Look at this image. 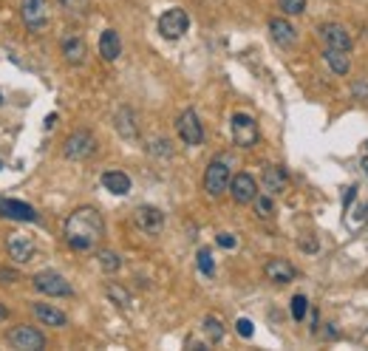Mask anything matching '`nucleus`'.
Wrapping results in <instances>:
<instances>
[{"instance_id":"nucleus-14","label":"nucleus","mask_w":368,"mask_h":351,"mask_svg":"<svg viewBox=\"0 0 368 351\" xmlns=\"http://www.w3.org/2000/svg\"><path fill=\"white\" fill-rule=\"evenodd\" d=\"M6 252H9V258L15 263H28V260L37 255V247H35L32 238H26V236H12L6 241Z\"/></svg>"},{"instance_id":"nucleus-1","label":"nucleus","mask_w":368,"mask_h":351,"mask_svg":"<svg viewBox=\"0 0 368 351\" xmlns=\"http://www.w3.org/2000/svg\"><path fill=\"white\" fill-rule=\"evenodd\" d=\"M105 236V218L94 207H77L66 218V241L77 252L94 249Z\"/></svg>"},{"instance_id":"nucleus-12","label":"nucleus","mask_w":368,"mask_h":351,"mask_svg":"<svg viewBox=\"0 0 368 351\" xmlns=\"http://www.w3.org/2000/svg\"><path fill=\"white\" fill-rule=\"evenodd\" d=\"M0 218H12V221H37V210L26 201L15 198H0Z\"/></svg>"},{"instance_id":"nucleus-7","label":"nucleus","mask_w":368,"mask_h":351,"mask_svg":"<svg viewBox=\"0 0 368 351\" xmlns=\"http://www.w3.org/2000/svg\"><path fill=\"white\" fill-rule=\"evenodd\" d=\"M190 28V17H187V12L184 9H167L162 17H159V35L165 37V40H178V37H184V32Z\"/></svg>"},{"instance_id":"nucleus-28","label":"nucleus","mask_w":368,"mask_h":351,"mask_svg":"<svg viewBox=\"0 0 368 351\" xmlns=\"http://www.w3.org/2000/svg\"><path fill=\"white\" fill-rule=\"evenodd\" d=\"M252 204H255V213H258L261 218H269V216L275 213V201H272V196H266V193H264V196H255Z\"/></svg>"},{"instance_id":"nucleus-36","label":"nucleus","mask_w":368,"mask_h":351,"mask_svg":"<svg viewBox=\"0 0 368 351\" xmlns=\"http://www.w3.org/2000/svg\"><path fill=\"white\" fill-rule=\"evenodd\" d=\"M219 247H224V249H235V238L230 236V232H221V236H219Z\"/></svg>"},{"instance_id":"nucleus-2","label":"nucleus","mask_w":368,"mask_h":351,"mask_svg":"<svg viewBox=\"0 0 368 351\" xmlns=\"http://www.w3.org/2000/svg\"><path fill=\"white\" fill-rule=\"evenodd\" d=\"M230 179H232V173L227 167L224 159H212L204 170V190L210 198H221L227 190H230Z\"/></svg>"},{"instance_id":"nucleus-26","label":"nucleus","mask_w":368,"mask_h":351,"mask_svg":"<svg viewBox=\"0 0 368 351\" xmlns=\"http://www.w3.org/2000/svg\"><path fill=\"white\" fill-rule=\"evenodd\" d=\"M97 258H100V267H102L105 272H111V275H113V272H119V267H122V258H119L116 252H111V249H102Z\"/></svg>"},{"instance_id":"nucleus-33","label":"nucleus","mask_w":368,"mask_h":351,"mask_svg":"<svg viewBox=\"0 0 368 351\" xmlns=\"http://www.w3.org/2000/svg\"><path fill=\"white\" fill-rule=\"evenodd\" d=\"M351 94H354L357 99H368V79H357V82L351 85Z\"/></svg>"},{"instance_id":"nucleus-37","label":"nucleus","mask_w":368,"mask_h":351,"mask_svg":"<svg viewBox=\"0 0 368 351\" xmlns=\"http://www.w3.org/2000/svg\"><path fill=\"white\" fill-rule=\"evenodd\" d=\"M3 317H9V309H6L3 303H0V320H3Z\"/></svg>"},{"instance_id":"nucleus-40","label":"nucleus","mask_w":368,"mask_h":351,"mask_svg":"<svg viewBox=\"0 0 368 351\" xmlns=\"http://www.w3.org/2000/svg\"><path fill=\"white\" fill-rule=\"evenodd\" d=\"M0 167H3V162H0Z\"/></svg>"},{"instance_id":"nucleus-25","label":"nucleus","mask_w":368,"mask_h":351,"mask_svg":"<svg viewBox=\"0 0 368 351\" xmlns=\"http://www.w3.org/2000/svg\"><path fill=\"white\" fill-rule=\"evenodd\" d=\"M108 298H111L116 306H122V309H128V306H131V292H128V289H122L119 283H108Z\"/></svg>"},{"instance_id":"nucleus-13","label":"nucleus","mask_w":368,"mask_h":351,"mask_svg":"<svg viewBox=\"0 0 368 351\" xmlns=\"http://www.w3.org/2000/svg\"><path fill=\"white\" fill-rule=\"evenodd\" d=\"M320 40L326 48H337V51H351V37L343 26L337 23H323L320 26Z\"/></svg>"},{"instance_id":"nucleus-11","label":"nucleus","mask_w":368,"mask_h":351,"mask_svg":"<svg viewBox=\"0 0 368 351\" xmlns=\"http://www.w3.org/2000/svg\"><path fill=\"white\" fill-rule=\"evenodd\" d=\"M230 196H232L235 204H252L255 196H258V182L250 173H238L230 179Z\"/></svg>"},{"instance_id":"nucleus-21","label":"nucleus","mask_w":368,"mask_h":351,"mask_svg":"<svg viewBox=\"0 0 368 351\" xmlns=\"http://www.w3.org/2000/svg\"><path fill=\"white\" fill-rule=\"evenodd\" d=\"M102 187L113 196H125V193H131V176L122 170H108V173H102Z\"/></svg>"},{"instance_id":"nucleus-5","label":"nucleus","mask_w":368,"mask_h":351,"mask_svg":"<svg viewBox=\"0 0 368 351\" xmlns=\"http://www.w3.org/2000/svg\"><path fill=\"white\" fill-rule=\"evenodd\" d=\"M176 133L184 144H190V148H196V144L204 142V128H201V120H199V113L193 108L187 111H181L178 113V120H176Z\"/></svg>"},{"instance_id":"nucleus-16","label":"nucleus","mask_w":368,"mask_h":351,"mask_svg":"<svg viewBox=\"0 0 368 351\" xmlns=\"http://www.w3.org/2000/svg\"><path fill=\"white\" fill-rule=\"evenodd\" d=\"M264 275H266L272 283H289V281H295L297 269L292 267V263H289L286 258H272V260H266Z\"/></svg>"},{"instance_id":"nucleus-15","label":"nucleus","mask_w":368,"mask_h":351,"mask_svg":"<svg viewBox=\"0 0 368 351\" xmlns=\"http://www.w3.org/2000/svg\"><path fill=\"white\" fill-rule=\"evenodd\" d=\"M269 35H272V40L278 43L281 48H292V46L297 43L295 26H292L289 20H284V17H272V20H269Z\"/></svg>"},{"instance_id":"nucleus-4","label":"nucleus","mask_w":368,"mask_h":351,"mask_svg":"<svg viewBox=\"0 0 368 351\" xmlns=\"http://www.w3.org/2000/svg\"><path fill=\"white\" fill-rule=\"evenodd\" d=\"M230 128H232V142L238 144V148H255L258 139H261L258 122L252 120L250 113H235Z\"/></svg>"},{"instance_id":"nucleus-39","label":"nucleus","mask_w":368,"mask_h":351,"mask_svg":"<svg viewBox=\"0 0 368 351\" xmlns=\"http://www.w3.org/2000/svg\"><path fill=\"white\" fill-rule=\"evenodd\" d=\"M0 105H3V97H0Z\"/></svg>"},{"instance_id":"nucleus-10","label":"nucleus","mask_w":368,"mask_h":351,"mask_svg":"<svg viewBox=\"0 0 368 351\" xmlns=\"http://www.w3.org/2000/svg\"><path fill=\"white\" fill-rule=\"evenodd\" d=\"M134 224L145 232V236H159L165 229V213L159 207H150V204H142L134 213Z\"/></svg>"},{"instance_id":"nucleus-29","label":"nucleus","mask_w":368,"mask_h":351,"mask_svg":"<svg viewBox=\"0 0 368 351\" xmlns=\"http://www.w3.org/2000/svg\"><path fill=\"white\" fill-rule=\"evenodd\" d=\"M306 312H309V301H306V295H295L292 298V320L295 323H303Z\"/></svg>"},{"instance_id":"nucleus-18","label":"nucleus","mask_w":368,"mask_h":351,"mask_svg":"<svg viewBox=\"0 0 368 351\" xmlns=\"http://www.w3.org/2000/svg\"><path fill=\"white\" fill-rule=\"evenodd\" d=\"M264 187L269 196H278L286 190V170L281 164H266L264 167Z\"/></svg>"},{"instance_id":"nucleus-27","label":"nucleus","mask_w":368,"mask_h":351,"mask_svg":"<svg viewBox=\"0 0 368 351\" xmlns=\"http://www.w3.org/2000/svg\"><path fill=\"white\" fill-rule=\"evenodd\" d=\"M196 263H199V272H201V275L212 278V272H216V263H212V252H210V249H199Z\"/></svg>"},{"instance_id":"nucleus-23","label":"nucleus","mask_w":368,"mask_h":351,"mask_svg":"<svg viewBox=\"0 0 368 351\" xmlns=\"http://www.w3.org/2000/svg\"><path fill=\"white\" fill-rule=\"evenodd\" d=\"M323 60H326V66L337 74V77H343V74H349V68H351V60H349V51H337V48H326V54H323Z\"/></svg>"},{"instance_id":"nucleus-8","label":"nucleus","mask_w":368,"mask_h":351,"mask_svg":"<svg viewBox=\"0 0 368 351\" xmlns=\"http://www.w3.org/2000/svg\"><path fill=\"white\" fill-rule=\"evenodd\" d=\"M32 281H35V289L43 292V295H51V298H71L74 295L71 283L57 272H37Z\"/></svg>"},{"instance_id":"nucleus-31","label":"nucleus","mask_w":368,"mask_h":351,"mask_svg":"<svg viewBox=\"0 0 368 351\" xmlns=\"http://www.w3.org/2000/svg\"><path fill=\"white\" fill-rule=\"evenodd\" d=\"M68 15H85L88 12V0H57Z\"/></svg>"},{"instance_id":"nucleus-19","label":"nucleus","mask_w":368,"mask_h":351,"mask_svg":"<svg viewBox=\"0 0 368 351\" xmlns=\"http://www.w3.org/2000/svg\"><path fill=\"white\" fill-rule=\"evenodd\" d=\"M35 314H37V320H40L43 326L63 329V326L68 323L66 312H59V309H57V306H51V303H35Z\"/></svg>"},{"instance_id":"nucleus-24","label":"nucleus","mask_w":368,"mask_h":351,"mask_svg":"<svg viewBox=\"0 0 368 351\" xmlns=\"http://www.w3.org/2000/svg\"><path fill=\"white\" fill-rule=\"evenodd\" d=\"M204 334H207L212 343H221V340H224V326H221V320L212 317V314H207V317H204Z\"/></svg>"},{"instance_id":"nucleus-6","label":"nucleus","mask_w":368,"mask_h":351,"mask_svg":"<svg viewBox=\"0 0 368 351\" xmlns=\"http://www.w3.org/2000/svg\"><path fill=\"white\" fill-rule=\"evenodd\" d=\"M20 17L28 32H43L48 26V0H20Z\"/></svg>"},{"instance_id":"nucleus-9","label":"nucleus","mask_w":368,"mask_h":351,"mask_svg":"<svg viewBox=\"0 0 368 351\" xmlns=\"http://www.w3.org/2000/svg\"><path fill=\"white\" fill-rule=\"evenodd\" d=\"M9 345L12 348H20V351H40V348H46V337L35 326H26L23 323V326H17V329L9 332Z\"/></svg>"},{"instance_id":"nucleus-30","label":"nucleus","mask_w":368,"mask_h":351,"mask_svg":"<svg viewBox=\"0 0 368 351\" xmlns=\"http://www.w3.org/2000/svg\"><path fill=\"white\" fill-rule=\"evenodd\" d=\"M278 9L284 15H303L306 12V0H278Z\"/></svg>"},{"instance_id":"nucleus-3","label":"nucleus","mask_w":368,"mask_h":351,"mask_svg":"<svg viewBox=\"0 0 368 351\" xmlns=\"http://www.w3.org/2000/svg\"><path fill=\"white\" fill-rule=\"evenodd\" d=\"M63 153H66V159H71V162L91 159V156L97 153V136L91 133V131H74V133L66 139V144H63Z\"/></svg>"},{"instance_id":"nucleus-22","label":"nucleus","mask_w":368,"mask_h":351,"mask_svg":"<svg viewBox=\"0 0 368 351\" xmlns=\"http://www.w3.org/2000/svg\"><path fill=\"white\" fill-rule=\"evenodd\" d=\"M100 54H102L105 63L119 60V54H122V40H119V35L113 32V28H105V32H102V37H100Z\"/></svg>"},{"instance_id":"nucleus-32","label":"nucleus","mask_w":368,"mask_h":351,"mask_svg":"<svg viewBox=\"0 0 368 351\" xmlns=\"http://www.w3.org/2000/svg\"><path fill=\"white\" fill-rule=\"evenodd\" d=\"M354 213H360V216H357V218H346L349 229H360V227H365V224H368V204H360V207H357Z\"/></svg>"},{"instance_id":"nucleus-17","label":"nucleus","mask_w":368,"mask_h":351,"mask_svg":"<svg viewBox=\"0 0 368 351\" xmlns=\"http://www.w3.org/2000/svg\"><path fill=\"white\" fill-rule=\"evenodd\" d=\"M59 51H63V60L68 66H82L85 63V54H88V46L80 35H68L63 40V46H59Z\"/></svg>"},{"instance_id":"nucleus-20","label":"nucleus","mask_w":368,"mask_h":351,"mask_svg":"<svg viewBox=\"0 0 368 351\" xmlns=\"http://www.w3.org/2000/svg\"><path fill=\"white\" fill-rule=\"evenodd\" d=\"M116 131L122 139H128V142H136L139 139V125H136V113L131 108H122L116 113Z\"/></svg>"},{"instance_id":"nucleus-34","label":"nucleus","mask_w":368,"mask_h":351,"mask_svg":"<svg viewBox=\"0 0 368 351\" xmlns=\"http://www.w3.org/2000/svg\"><path fill=\"white\" fill-rule=\"evenodd\" d=\"M235 329H238L241 337H252V332H255V329H252V320H247V317H241L238 323H235Z\"/></svg>"},{"instance_id":"nucleus-35","label":"nucleus","mask_w":368,"mask_h":351,"mask_svg":"<svg viewBox=\"0 0 368 351\" xmlns=\"http://www.w3.org/2000/svg\"><path fill=\"white\" fill-rule=\"evenodd\" d=\"M15 281H17V272L15 269L0 267V283H15Z\"/></svg>"},{"instance_id":"nucleus-38","label":"nucleus","mask_w":368,"mask_h":351,"mask_svg":"<svg viewBox=\"0 0 368 351\" xmlns=\"http://www.w3.org/2000/svg\"><path fill=\"white\" fill-rule=\"evenodd\" d=\"M360 164H362V173L368 176V156H362V162H360Z\"/></svg>"}]
</instances>
